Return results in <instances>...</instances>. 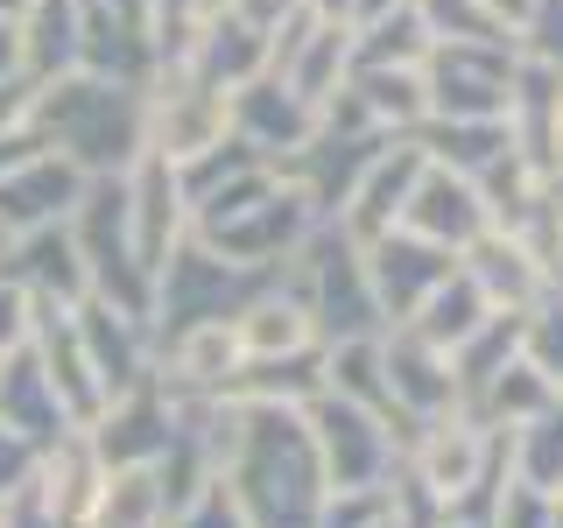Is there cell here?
I'll use <instances>...</instances> for the list:
<instances>
[{
    "label": "cell",
    "instance_id": "6da1fadb",
    "mask_svg": "<svg viewBox=\"0 0 563 528\" xmlns=\"http://www.w3.org/2000/svg\"><path fill=\"white\" fill-rule=\"evenodd\" d=\"M233 501L246 528H317L324 521V458L303 416H289L282 402H246L240 444H233Z\"/></svg>",
    "mask_w": 563,
    "mask_h": 528
},
{
    "label": "cell",
    "instance_id": "8fae6325",
    "mask_svg": "<svg viewBox=\"0 0 563 528\" xmlns=\"http://www.w3.org/2000/svg\"><path fill=\"white\" fill-rule=\"evenodd\" d=\"M233 339L246 352V366H261V360H296V352H310L317 324H310L303 296H254V304L233 310Z\"/></svg>",
    "mask_w": 563,
    "mask_h": 528
},
{
    "label": "cell",
    "instance_id": "8992f818",
    "mask_svg": "<svg viewBox=\"0 0 563 528\" xmlns=\"http://www.w3.org/2000/svg\"><path fill=\"white\" fill-rule=\"evenodd\" d=\"M366 275H374V296H380V317H395V324H409V317L430 304L437 289L457 275L451 268V254L444 246H430V240H416V233H380V240H366Z\"/></svg>",
    "mask_w": 563,
    "mask_h": 528
},
{
    "label": "cell",
    "instance_id": "7a4b0ae2",
    "mask_svg": "<svg viewBox=\"0 0 563 528\" xmlns=\"http://www.w3.org/2000/svg\"><path fill=\"white\" fill-rule=\"evenodd\" d=\"M49 134L70 148V163L106 169V163H128L134 148H148V113L120 92V85H64V92L43 99Z\"/></svg>",
    "mask_w": 563,
    "mask_h": 528
},
{
    "label": "cell",
    "instance_id": "d6986e66",
    "mask_svg": "<svg viewBox=\"0 0 563 528\" xmlns=\"http://www.w3.org/2000/svg\"><path fill=\"white\" fill-rule=\"evenodd\" d=\"M556 155H563V128H556Z\"/></svg>",
    "mask_w": 563,
    "mask_h": 528
},
{
    "label": "cell",
    "instance_id": "9a60e30c",
    "mask_svg": "<svg viewBox=\"0 0 563 528\" xmlns=\"http://www.w3.org/2000/svg\"><path fill=\"white\" fill-rule=\"evenodd\" d=\"M35 296L22 289V282L14 275H0V360H8V352H22L29 345V331H35Z\"/></svg>",
    "mask_w": 563,
    "mask_h": 528
},
{
    "label": "cell",
    "instance_id": "277c9868",
    "mask_svg": "<svg viewBox=\"0 0 563 528\" xmlns=\"http://www.w3.org/2000/svg\"><path fill=\"white\" fill-rule=\"evenodd\" d=\"M310 437H317V458H324V486H331V493H374V486H380L395 437H387L380 422L360 409V402L324 395V402L310 409Z\"/></svg>",
    "mask_w": 563,
    "mask_h": 528
},
{
    "label": "cell",
    "instance_id": "30bf717a",
    "mask_svg": "<svg viewBox=\"0 0 563 528\" xmlns=\"http://www.w3.org/2000/svg\"><path fill=\"white\" fill-rule=\"evenodd\" d=\"M380 366H387V395H395V409H451L457 402V374H451V352L416 339V331H401V339L380 345Z\"/></svg>",
    "mask_w": 563,
    "mask_h": 528
},
{
    "label": "cell",
    "instance_id": "ac0fdd59",
    "mask_svg": "<svg viewBox=\"0 0 563 528\" xmlns=\"http://www.w3.org/2000/svg\"><path fill=\"white\" fill-rule=\"evenodd\" d=\"M0 254H8V226H0Z\"/></svg>",
    "mask_w": 563,
    "mask_h": 528
},
{
    "label": "cell",
    "instance_id": "e0dca14e",
    "mask_svg": "<svg viewBox=\"0 0 563 528\" xmlns=\"http://www.w3.org/2000/svg\"><path fill=\"white\" fill-rule=\"evenodd\" d=\"M240 8V0H190V14H198V22H205V14H233Z\"/></svg>",
    "mask_w": 563,
    "mask_h": 528
},
{
    "label": "cell",
    "instance_id": "2e32d148",
    "mask_svg": "<svg viewBox=\"0 0 563 528\" xmlns=\"http://www.w3.org/2000/svg\"><path fill=\"white\" fill-rule=\"evenodd\" d=\"M528 8H536V0H486V14H500V22H528Z\"/></svg>",
    "mask_w": 563,
    "mask_h": 528
},
{
    "label": "cell",
    "instance_id": "5b68a950",
    "mask_svg": "<svg viewBox=\"0 0 563 528\" xmlns=\"http://www.w3.org/2000/svg\"><path fill=\"white\" fill-rule=\"evenodd\" d=\"M401 233H416V240L444 246V254H465L472 240H486V233H493V211H486V190H479V176L430 163V169L416 176V190H409V211H401Z\"/></svg>",
    "mask_w": 563,
    "mask_h": 528
},
{
    "label": "cell",
    "instance_id": "9c48e42d",
    "mask_svg": "<svg viewBox=\"0 0 563 528\" xmlns=\"http://www.w3.org/2000/svg\"><path fill=\"white\" fill-rule=\"evenodd\" d=\"M486 458H493V444L479 437V422H465V416H437L430 430H422V444H416L422 486H430L444 507L465 501L472 486H486Z\"/></svg>",
    "mask_w": 563,
    "mask_h": 528
},
{
    "label": "cell",
    "instance_id": "5bb4252c",
    "mask_svg": "<svg viewBox=\"0 0 563 528\" xmlns=\"http://www.w3.org/2000/svg\"><path fill=\"white\" fill-rule=\"evenodd\" d=\"M521 360L563 387V296L542 289V317H521Z\"/></svg>",
    "mask_w": 563,
    "mask_h": 528
},
{
    "label": "cell",
    "instance_id": "3957f363",
    "mask_svg": "<svg viewBox=\"0 0 563 528\" xmlns=\"http://www.w3.org/2000/svg\"><path fill=\"white\" fill-rule=\"evenodd\" d=\"M515 70V43H430L422 57L430 120H507Z\"/></svg>",
    "mask_w": 563,
    "mask_h": 528
},
{
    "label": "cell",
    "instance_id": "ba28073f",
    "mask_svg": "<svg viewBox=\"0 0 563 528\" xmlns=\"http://www.w3.org/2000/svg\"><path fill=\"white\" fill-rule=\"evenodd\" d=\"M233 134L254 155H282V148L296 155V148H310V134H317V106H303L275 70H261V78H246L233 92Z\"/></svg>",
    "mask_w": 563,
    "mask_h": 528
},
{
    "label": "cell",
    "instance_id": "52a82bcc",
    "mask_svg": "<svg viewBox=\"0 0 563 528\" xmlns=\"http://www.w3.org/2000/svg\"><path fill=\"white\" fill-rule=\"evenodd\" d=\"M430 169V155H422V141H409V148H380L374 163L360 169V184L345 190V205H339V226L352 240H380V233H395L401 226V211H409V190H416V176Z\"/></svg>",
    "mask_w": 563,
    "mask_h": 528
},
{
    "label": "cell",
    "instance_id": "4fadbf2b",
    "mask_svg": "<svg viewBox=\"0 0 563 528\" xmlns=\"http://www.w3.org/2000/svg\"><path fill=\"white\" fill-rule=\"evenodd\" d=\"M486 317H493V304L479 296V282L457 268V275L444 282V289H437L430 304H422V310L409 317V331H416V339H430V345H444V352H457V345L472 339V331L486 324Z\"/></svg>",
    "mask_w": 563,
    "mask_h": 528
},
{
    "label": "cell",
    "instance_id": "7c38bea8",
    "mask_svg": "<svg viewBox=\"0 0 563 528\" xmlns=\"http://www.w3.org/2000/svg\"><path fill=\"white\" fill-rule=\"evenodd\" d=\"M78 169L57 155H29L0 176V226H57V211L78 198Z\"/></svg>",
    "mask_w": 563,
    "mask_h": 528
}]
</instances>
